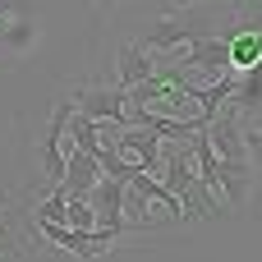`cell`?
<instances>
[{
	"label": "cell",
	"instance_id": "cell-1",
	"mask_svg": "<svg viewBox=\"0 0 262 262\" xmlns=\"http://www.w3.org/2000/svg\"><path fill=\"white\" fill-rule=\"evenodd\" d=\"M198 37H216V9L212 5H180V9H170V14H157V18H147V23H138V32H134V41L143 46V51H152V55H161V51H175V46H189V41H198Z\"/></svg>",
	"mask_w": 262,
	"mask_h": 262
},
{
	"label": "cell",
	"instance_id": "cell-2",
	"mask_svg": "<svg viewBox=\"0 0 262 262\" xmlns=\"http://www.w3.org/2000/svg\"><path fill=\"white\" fill-rule=\"evenodd\" d=\"M69 106L78 111V115H88V120H106V124H120L124 120V88H115V83H106V78H92V83H83L78 92H69Z\"/></svg>",
	"mask_w": 262,
	"mask_h": 262
},
{
	"label": "cell",
	"instance_id": "cell-3",
	"mask_svg": "<svg viewBox=\"0 0 262 262\" xmlns=\"http://www.w3.org/2000/svg\"><path fill=\"white\" fill-rule=\"evenodd\" d=\"M41 235H46V244H55V249H64V253H74V258H101L115 239H120V230H101V226H92V230H74V226H37Z\"/></svg>",
	"mask_w": 262,
	"mask_h": 262
},
{
	"label": "cell",
	"instance_id": "cell-4",
	"mask_svg": "<svg viewBox=\"0 0 262 262\" xmlns=\"http://www.w3.org/2000/svg\"><path fill=\"white\" fill-rule=\"evenodd\" d=\"M175 60L189 64V69H198L203 78H221V74H230V41H226V37H198V41H189Z\"/></svg>",
	"mask_w": 262,
	"mask_h": 262
},
{
	"label": "cell",
	"instance_id": "cell-5",
	"mask_svg": "<svg viewBox=\"0 0 262 262\" xmlns=\"http://www.w3.org/2000/svg\"><path fill=\"white\" fill-rule=\"evenodd\" d=\"M97 180H101V166H97V157H92V152H83V147L74 143V147H69V157H64L60 193H64V198H88Z\"/></svg>",
	"mask_w": 262,
	"mask_h": 262
},
{
	"label": "cell",
	"instance_id": "cell-6",
	"mask_svg": "<svg viewBox=\"0 0 262 262\" xmlns=\"http://www.w3.org/2000/svg\"><path fill=\"white\" fill-rule=\"evenodd\" d=\"M88 203H92V216H97L101 230H124V184H120V180L101 175V180L92 184Z\"/></svg>",
	"mask_w": 262,
	"mask_h": 262
},
{
	"label": "cell",
	"instance_id": "cell-7",
	"mask_svg": "<svg viewBox=\"0 0 262 262\" xmlns=\"http://www.w3.org/2000/svg\"><path fill=\"white\" fill-rule=\"evenodd\" d=\"M157 74V55L152 51H143L134 37L129 41H120V51H115V88H134V83H143V78H152Z\"/></svg>",
	"mask_w": 262,
	"mask_h": 262
},
{
	"label": "cell",
	"instance_id": "cell-8",
	"mask_svg": "<svg viewBox=\"0 0 262 262\" xmlns=\"http://www.w3.org/2000/svg\"><path fill=\"white\" fill-rule=\"evenodd\" d=\"M226 41H230V69H235V74H244V69L262 64V28H244V23H230Z\"/></svg>",
	"mask_w": 262,
	"mask_h": 262
},
{
	"label": "cell",
	"instance_id": "cell-9",
	"mask_svg": "<svg viewBox=\"0 0 262 262\" xmlns=\"http://www.w3.org/2000/svg\"><path fill=\"white\" fill-rule=\"evenodd\" d=\"M239 134H244L249 166H262V111H253V115H239Z\"/></svg>",
	"mask_w": 262,
	"mask_h": 262
},
{
	"label": "cell",
	"instance_id": "cell-10",
	"mask_svg": "<svg viewBox=\"0 0 262 262\" xmlns=\"http://www.w3.org/2000/svg\"><path fill=\"white\" fill-rule=\"evenodd\" d=\"M64 193L60 189H51L41 203H37V212H32V226H64Z\"/></svg>",
	"mask_w": 262,
	"mask_h": 262
},
{
	"label": "cell",
	"instance_id": "cell-11",
	"mask_svg": "<svg viewBox=\"0 0 262 262\" xmlns=\"http://www.w3.org/2000/svg\"><path fill=\"white\" fill-rule=\"evenodd\" d=\"M64 226H74V230H92V226H97L92 203H88V198H69V203H64Z\"/></svg>",
	"mask_w": 262,
	"mask_h": 262
},
{
	"label": "cell",
	"instance_id": "cell-12",
	"mask_svg": "<svg viewBox=\"0 0 262 262\" xmlns=\"http://www.w3.org/2000/svg\"><path fill=\"white\" fill-rule=\"evenodd\" d=\"M92 5H97V9H101V14H111V9H115V5H120V0H92Z\"/></svg>",
	"mask_w": 262,
	"mask_h": 262
}]
</instances>
